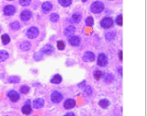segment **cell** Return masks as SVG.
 I'll list each match as a JSON object with an SVG mask.
<instances>
[{"label":"cell","mask_w":147,"mask_h":116,"mask_svg":"<svg viewBox=\"0 0 147 116\" xmlns=\"http://www.w3.org/2000/svg\"><path fill=\"white\" fill-rule=\"evenodd\" d=\"M5 116H8V115H5Z\"/></svg>","instance_id":"43"},{"label":"cell","mask_w":147,"mask_h":116,"mask_svg":"<svg viewBox=\"0 0 147 116\" xmlns=\"http://www.w3.org/2000/svg\"><path fill=\"white\" fill-rule=\"evenodd\" d=\"M10 28H11L13 30H18L20 28V24L19 22H13L10 23Z\"/></svg>","instance_id":"28"},{"label":"cell","mask_w":147,"mask_h":116,"mask_svg":"<svg viewBox=\"0 0 147 116\" xmlns=\"http://www.w3.org/2000/svg\"><path fill=\"white\" fill-rule=\"evenodd\" d=\"M104 9H105V5L100 1L94 2L90 5V11L93 13H100L101 12L104 11Z\"/></svg>","instance_id":"2"},{"label":"cell","mask_w":147,"mask_h":116,"mask_svg":"<svg viewBox=\"0 0 147 116\" xmlns=\"http://www.w3.org/2000/svg\"><path fill=\"white\" fill-rule=\"evenodd\" d=\"M7 98L10 99V101L13 103H16L20 99V95L18 91L14 90H11L7 92Z\"/></svg>","instance_id":"5"},{"label":"cell","mask_w":147,"mask_h":116,"mask_svg":"<svg viewBox=\"0 0 147 116\" xmlns=\"http://www.w3.org/2000/svg\"><path fill=\"white\" fill-rule=\"evenodd\" d=\"M98 105L102 109H107L111 105V101L108 98H101L98 101Z\"/></svg>","instance_id":"13"},{"label":"cell","mask_w":147,"mask_h":116,"mask_svg":"<svg viewBox=\"0 0 147 116\" xmlns=\"http://www.w3.org/2000/svg\"><path fill=\"white\" fill-rule=\"evenodd\" d=\"M85 24H86V26H88V27H91V26H93V24H94V20H93V18L92 17H88V18H86V20H85Z\"/></svg>","instance_id":"33"},{"label":"cell","mask_w":147,"mask_h":116,"mask_svg":"<svg viewBox=\"0 0 147 116\" xmlns=\"http://www.w3.org/2000/svg\"><path fill=\"white\" fill-rule=\"evenodd\" d=\"M30 2H31V0H19V3L20 5H22V6H28L30 5Z\"/></svg>","instance_id":"36"},{"label":"cell","mask_w":147,"mask_h":116,"mask_svg":"<svg viewBox=\"0 0 147 116\" xmlns=\"http://www.w3.org/2000/svg\"><path fill=\"white\" fill-rule=\"evenodd\" d=\"M33 112V107L32 105L30 104V100H28L22 107V113L24 115H30Z\"/></svg>","instance_id":"9"},{"label":"cell","mask_w":147,"mask_h":116,"mask_svg":"<svg viewBox=\"0 0 147 116\" xmlns=\"http://www.w3.org/2000/svg\"><path fill=\"white\" fill-rule=\"evenodd\" d=\"M118 72H120V75L122 76V68H121V67L118 68Z\"/></svg>","instance_id":"40"},{"label":"cell","mask_w":147,"mask_h":116,"mask_svg":"<svg viewBox=\"0 0 147 116\" xmlns=\"http://www.w3.org/2000/svg\"><path fill=\"white\" fill-rule=\"evenodd\" d=\"M43 57H44V54L42 53L41 51H37V52H36V53L34 54V56H33V58H34V59H35L36 61H39V60H41L42 59H43Z\"/></svg>","instance_id":"30"},{"label":"cell","mask_w":147,"mask_h":116,"mask_svg":"<svg viewBox=\"0 0 147 116\" xmlns=\"http://www.w3.org/2000/svg\"><path fill=\"white\" fill-rule=\"evenodd\" d=\"M75 32H76V27L73 26V25H69L65 28L64 35L66 36H73V34Z\"/></svg>","instance_id":"15"},{"label":"cell","mask_w":147,"mask_h":116,"mask_svg":"<svg viewBox=\"0 0 147 116\" xmlns=\"http://www.w3.org/2000/svg\"><path fill=\"white\" fill-rule=\"evenodd\" d=\"M45 101L43 98H36L32 101V107L36 110H40L44 108Z\"/></svg>","instance_id":"6"},{"label":"cell","mask_w":147,"mask_h":116,"mask_svg":"<svg viewBox=\"0 0 147 116\" xmlns=\"http://www.w3.org/2000/svg\"><path fill=\"white\" fill-rule=\"evenodd\" d=\"M107 64H108L107 56L105 53H99L98 56V59H97V65L98 67H105L107 66Z\"/></svg>","instance_id":"4"},{"label":"cell","mask_w":147,"mask_h":116,"mask_svg":"<svg viewBox=\"0 0 147 116\" xmlns=\"http://www.w3.org/2000/svg\"><path fill=\"white\" fill-rule=\"evenodd\" d=\"M96 59V56L90 51H85L82 55V60L84 62H93Z\"/></svg>","instance_id":"10"},{"label":"cell","mask_w":147,"mask_h":116,"mask_svg":"<svg viewBox=\"0 0 147 116\" xmlns=\"http://www.w3.org/2000/svg\"><path fill=\"white\" fill-rule=\"evenodd\" d=\"M31 17H32V13L28 11V10H25V11H23L20 13V19L24 20V22H27V20H30Z\"/></svg>","instance_id":"17"},{"label":"cell","mask_w":147,"mask_h":116,"mask_svg":"<svg viewBox=\"0 0 147 116\" xmlns=\"http://www.w3.org/2000/svg\"><path fill=\"white\" fill-rule=\"evenodd\" d=\"M9 59V53L8 51L5 50H0V62H4Z\"/></svg>","instance_id":"20"},{"label":"cell","mask_w":147,"mask_h":116,"mask_svg":"<svg viewBox=\"0 0 147 116\" xmlns=\"http://www.w3.org/2000/svg\"><path fill=\"white\" fill-rule=\"evenodd\" d=\"M68 43L70 45L77 47L81 45V38L78 36H68Z\"/></svg>","instance_id":"12"},{"label":"cell","mask_w":147,"mask_h":116,"mask_svg":"<svg viewBox=\"0 0 147 116\" xmlns=\"http://www.w3.org/2000/svg\"><path fill=\"white\" fill-rule=\"evenodd\" d=\"M62 81H63V78L60 75H59V74L54 75L50 80L51 83H52V84H60L62 82Z\"/></svg>","instance_id":"16"},{"label":"cell","mask_w":147,"mask_h":116,"mask_svg":"<svg viewBox=\"0 0 147 116\" xmlns=\"http://www.w3.org/2000/svg\"><path fill=\"white\" fill-rule=\"evenodd\" d=\"M20 50L23 51H29L31 49V44H30V42H28V41L22 42V43L20 44Z\"/></svg>","instance_id":"18"},{"label":"cell","mask_w":147,"mask_h":116,"mask_svg":"<svg viewBox=\"0 0 147 116\" xmlns=\"http://www.w3.org/2000/svg\"><path fill=\"white\" fill-rule=\"evenodd\" d=\"M20 82V77L18 76H9L8 78V82L10 83L16 84V83H19Z\"/></svg>","instance_id":"21"},{"label":"cell","mask_w":147,"mask_h":116,"mask_svg":"<svg viewBox=\"0 0 147 116\" xmlns=\"http://www.w3.org/2000/svg\"><path fill=\"white\" fill-rule=\"evenodd\" d=\"M63 98H64V95L59 90H53L51 94V101L53 104L58 105L61 103Z\"/></svg>","instance_id":"1"},{"label":"cell","mask_w":147,"mask_h":116,"mask_svg":"<svg viewBox=\"0 0 147 116\" xmlns=\"http://www.w3.org/2000/svg\"><path fill=\"white\" fill-rule=\"evenodd\" d=\"M82 2H86V1H87V0H82Z\"/></svg>","instance_id":"41"},{"label":"cell","mask_w":147,"mask_h":116,"mask_svg":"<svg viewBox=\"0 0 147 116\" xmlns=\"http://www.w3.org/2000/svg\"><path fill=\"white\" fill-rule=\"evenodd\" d=\"M63 116H76V113H74V112H67V113H66Z\"/></svg>","instance_id":"38"},{"label":"cell","mask_w":147,"mask_h":116,"mask_svg":"<svg viewBox=\"0 0 147 116\" xmlns=\"http://www.w3.org/2000/svg\"><path fill=\"white\" fill-rule=\"evenodd\" d=\"M59 16L58 13H52L50 16V20L51 22H57L59 20Z\"/></svg>","instance_id":"32"},{"label":"cell","mask_w":147,"mask_h":116,"mask_svg":"<svg viewBox=\"0 0 147 116\" xmlns=\"http://www.w3.org/2000/svg\"><path fill=\"white\" fill-rule=\"evenodd\" d=\"M29 91H30V87L28 86V85H22L20 88V93H22L23 95L28 94Z\"/></svg>","instance_id":"25"},{"label":"cell","mask_w":147,"mask_h":116,"mask_svg":"<svg viewBox=\"0 0 147 116\" xmlns=\"http://www.w3.org/2000/svg\"><path fill=\"white\" fill-rule=\"evenodd\" d=\"M10 41H11V38H10V36H9L8 34L2 35V36H1V42H2V44L4 45H7L10 43Z\"/></svg>","instance_id":"23"},{"label":"cell","mask_w":147,"mask_h":116,"mask_svg":"<svg viewBox=\"0 0 147 116\" xmlns=\"http://www.w3.org/2000/svg\"><path fill=\"white\" fill-rule=\"evenodd\" d=\"M40 51L44 55H51L52 53H54L55 49H54V47L52 46L51 45H49L48 44V45H45L43 48H42Z\"/></svg>","instance_id":"11"},{"label":"cell","mask_w":147,"mask_h":116,"mask_svg":"<svg viewBox=\"0 0 147 116\" xmlns=\"http://www.w3.org/2000/svg\"><path fill=\"white\" fill-rule=\"evenodd\" d=\"M0 31H1V30H0Z\"/></svg>","instance_id":"44"},{"label":"cell","mask_w":147,"mask_h":116,"mask_svg":"<svg viewBox=\"0 0 147 116\" xmlns=\"http://www.w3.org/2000/svg\"><path fill=\"white\" fill-rule=\"evenodd\" d=\"M115 22L118 26H122V23H123V20H122V15L120 14L116 17V20H115Z\"/></svg>","instance_id":"35"},{"label":"cell","mask_w":147,"mask_h":116,"mask_svg":"<svg viewBox=\"0 0 147 116\" xmlns=\"http://www.w3.org/2000/svg\"><path fill=\"white\" fill-rule=\"evenodd\" d=\"M57 48L59 51H63V50H65L66 48V45H65V42L64 41H62V40H59L57 42Z\"/></svg>","instance_id":"27"},{"label":"cell","mask_w":147,"mask_h":116,"mask_svg":"<svg viewBox=\"0 0 147 116\" xmlns=\"http://www.w3.org/2000/svg\"><path fill=\"white\" fill-rule=\"evenodd\" d=\"M59 3L60 5L67 7V6H69L71 5L72 0H59Z\"/></svg>","instance_id":"29"},{"label":"cell","mask_w":147,"mask_h":116,"mask_svg":"<svg viewBox=\"0 0 147 116\" xmlns=\"http://www.w3.org/2000/svg\"><path fill=\"white\" fill-rule=\"evenodd\" d=\"M78 88H80V89H83L85 86H86V81L85 80H83V81H82L81 82H79L78 83Z\"/></svg>","instance_id":"37"},{"label":"cell","mask_w":147,"mask_h":116,"mask_svg":"<svg viewBox=\"0 0 147 116\" xmlns=\"http://www.w3.org/2000/svg\"><path fill=\"white\" fill-rule=\"evenodd\" d=\"M38 35H39V28L36 27L29 28L26 32V36L28 39H35L38 36Z\"/></svg>","instance_id":"3"},{"label":"cell","mask_w":147,"mask_h":116,"mask_svg":"<svg viewBox=\"0 0 147 116\" xmlns=\"http://www.w3.org/2000/svg\"><path fill=\"white\" fill-rule=\"evenodd\" d=\"M15 13V7L13 5H8L6 6H5L4 8V13L6 16H10V15H13Z\"/></svg>","instance_id":"14"},{"label":"cell","mask_w":147,"mask_h":116,"mask_svg":"<svg viewBox=\"0 0 147 116\" xmlns=\"http://www.w3.org/2000/svg\"><path fill=\"white\" fill-rule=\"evenodd\" d=\"M118 57H119V59H120L121 61H122V59H123V53H122V51H119Z\"/></svg>","instance_id":"39"},{"label":"cell","mask_w":147,"mask_h":116,"mask_svg":"<svg viewBox=\"0 0 147 116\" xmlns=\"http://www.w3.org/2000/svg\"><path fill=\"white\" fill-rule=\"evenodd\" d=\"M103 76H104V73L100 70H95L93 73V77L97 81H99L103 77Z\"/></svg>","instance_id":"22"},{"label":"cell","mask_w":147,"mask_h":116,"mask_svg":"<svg viewBox=\"0 0 147 116\" xmlns=\"http://www.w3.org/2000/svg\"><path fill=\"white\" fill-rule=\"evenodd\" d=\"M115 36H116V35H115L114 32H108V33L106 34V39L108 40V41H111V40L114 39Z\"/></svg>","instance_id":"34"},{"label":"cell","mask_w":147,"mask_h":116,"mask_svg":"<svg viewBox=\"0 0 147 116\" xmlns=\"http://www.w3.org/2000/svg\"><path fill=\"white\" fill-rule=\"evenodd\" d=\"M84 93H85V95L86 96H88V97H90L91 95H92V88H91V86H85L84 88Z\"/></svg>","instance_id":"31"},{"label":"cell","mask_w":147,"mask_h":116,"mask_svg":"<svg viewBox=\"0 0 147 116\" xmlns=\"http://www.w3.org/2000/svg\"><path fill=\"white\" fill-rule=\"evenodd\" d=\"M81 20H82V14L80 13H74L73 16H72V20L74 22H76V23H78L81 22Z\"/></svg>","instance_id":"24"},{"label":"cell","mask_w":147,"mask_h":116,"mask_svg":"<svg viewBox=\"0 0 147 116\" xmlns=\"http://www.w3.org/2000/svg\"><path fill=\"white\" fill-rule=\"evenodd\" d=\"M104 76V81L106 82L107 83H111V82H113V76L112 75V74H107V75H106V76Z\"/></svg>","instance_id":"26"},{"label":"cell","mask_w":147,"mask_h":116,"mask_svg":"<svg viewBox=\"0 0 147 116\" xmlns=\"http://www.w3.org/2000/svg\"><path fill=\"white\" fill-rule=\"evenodd\" d=\"M76 105V101L74 98H67L64 102H63V107L66 110H71L75 108Z\"/></svg>","instance_id":"8"},{"label":"cell","mask_w":147,"mask_h":116,"mask_svg":"<svg viewBox=\"0 0 147 116\" xmlns=\"http://www.w3.org/2000/svg\"><path fill=\"white\" fill-rule=\"evenodd\" d=\"M42 9H43V12H44V13H49V12L51 11V10L52 9V5H51V3L49 2V1L45 2L43 5H42Z\"/></svg>","instance_id":"19"},{"label":"cell","mask_w":147,"mask_h":116,"mask_svg":"<svg viewBox=\"0 0 147 116\" xmlns=\"http://www.w3.org/2000/svg\"><path fill=\"white\" fill-rule=\"evenodd\" d=\"M113 25V20L111 17H105L100 20V26L103 28H110Z\"/></svg>","instance_id":"7"},{"label":"cell","mask_w":147,"mask_h":116,"mask_svg":"<svg viewBox=\"0 0 147 116\" xmlns=\"http://www.w3.org/2000/svg\"><path fill=\"white\" fill-rule=\"evenodd\" d=\"M8 1H13V0H8Z\"/></svg>","instance_id":"42"}]
</instances>
